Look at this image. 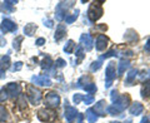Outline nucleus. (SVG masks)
Listing matches in <instances>:
<instances>
[{
  "label": "nucleus",
  "instance_id": "obj_1",
  "mask_svg": "<svg viewBox=\"0 0 150 123\" xmlns=\"http://www.w3.org/2000/svg\"><path fill=\"white\" fill-rule=\"evenodd\" d=\"M28 98L31 102V104H34V106L39 104V102L41 99V92L39 89H36L35 87L29 86L28 87Z\"/></svg>",
  "mask_w": 150,
  "mask_h": 123
},
{
  "label": "nucleus",
  "instance_id": "obj_27",
  "mask_svg": "<svg viewBox=\"0 0 150 123\" xmlns=\"http://www.w3.org/2000/svg\"><path fill=\"white\" fill-rule=\"evenodd\" d=\"M103 60H104V59H103V58H100V59L98 60V61H94V63L91 64V67H90V70H91V72H96V70H98V69H99V68L101 67V64H103Z\"/></svg>",
  "mask_w": 150,
  "mask_h": 123
},
{
  "label": "nucleus",
  "instance_id": "obj_33",
  "mask_svg": "<svg viewBox=\"0 0 150 123\" xmlns=\"http://www.w3.org/2000/svg\"><path fill=\"white\" fill-rule=\"evenodd\" d=\"M8 99V93L5 89H0V102H5Z\"/></svg>",
  "mask_w": 150,
  "mask_h": 123
},
{
  "label": "nucleus",
  "instance_id": "obj_45",
  "mask_svg": "<svg viewBox=\"0 0 150 123\" xmlns=\"http://www.w3.org/2000/svg\"><path fill=\"white\" fill-rule=\"evenodd\" d=\"M111 123H120V122H111Z\"/></svg>",
  "mask_w": 150,
  "mask_h": 123
},
{
  "label": "nucleus",
  "instance_id": "obj_20",
  "mask_svg": "<svg viewBox=\"0 0 150 123\" xmlns=\"http://www.w3.org/2000/svg\"><path fill=\"white\" fill-rule=\"evenodd\" d=\"M142 96H143L144 98L150 97V80H146V82H145L144 87H143V89H142Z\"/></svg>",
  "mask_w": 150,
  "mask_h": 123
},
{
  "label": "nucleus",
  "instance_id": "obj_42",
  "mask_svg": "<svg viewBox=\"0 0 150 123\" xmlns=\"http://www.w3.org/2000/svg\"><path fill=\"white\" fill-rule=\"evenodd\" d=\"M5 43H6L5 39H4L3 36H0V46H4V45H5Z\"/></svg>",
  "mask_w": 150,
  "mask_h": 123
},
{
  "label": "nucleus",
  "instance_id": "obj_41",
  "mask_svg": "<svg viewBox=\"0 0 150 123\" xmlns=\"http://www.w3.org/2000/svg\"><path fill=\"white\" fill-rule=\"evenodd\" d=\"M145 50H146V51L150 50V38H149L148 41H146V45H145Z\"/></svg>",
  "mask_w": 150,
  "mask_h": 123
},
{
  "label": "nucleus",
  "instance_id": "obj_7",
  "mask_svg": "<svg viewBox=\"0 0 150 123\" xmlns=\"http://www.w3.org/2000/svg\"><path fill=\"white\" fill-rule=\"evenodd\" d=\"M5 91L10 97L15 98L21 93V87H20V84H18V83H9Z\"/></svg>",
  "mask_w": 150,
  "mask_h": 123
},
{
  "label": "nucleus",
  "instance_id": "obj_44",
  "mask_svg": "<svg viewBox=\"0 0 150 123\" xmlns=\"http://www.w3.org/2000/svg\"><path fill=\"white\" fill-rule=\"evenodd\" d=\"M125 123H133V122H131V121H126Z\"/></svg>",
  "mask_w": 150,
  "mask_h": 123
},
{
  "label": "nucleus",
  "instance_id": "obj_24",
  "mask_svg": "<svg viewBox=\"0 0 150 123\" xmlns=\"http://www.w3.org/2000/svg\"><path fill=\"white\" fill-rule=\"evenodd\" d=\"M81 88L85 92H89V93H95V91H96V86L94 83H89V84H86V86H83Z\"/></svg>",
  "mask_w": 150,
  "mask_h": 123
},
{
  "label": "nucleus",
  "instance_id": "obj_14",
  "mask_svg": "<svg viewBox=\"0 0 150 123\" xmlns=\"http://www.w3.org/2000/svg\"><path fill=\"white\" fill-rule=\"evenodd\" d=\"M65 33H67V28H65L64 24H60L58 26V29H56V31H55V40L59 41L65 35Z\"/></svg>",
  "mask_w": 150,
  "mask_h": 123
},
{
  "label": "nucleus",
  "instance_id": "obj_15",
  "mask_svg": "<svg viewBox=\"0 0 150 123\" xmlns=\"http://www.w3.org/2000/svg\"><path fill=\"white\" fill-rule=\"evenodd\" d=\"M137 74H138L137 69H131L128 73V75H126V84H128V86H131V84H133L135 78H137Z\"/></svg>",
  "mask_w": 150,
  "mask_h": 123
},
{
  "label": "nucleus",
  "instance_id": "obj_29",
  "mask_svg": "<svg viewBox=\"0 0 150 123\" xmlns=\"http://www.w3.org/2000/svg\"><path fill=\"white\" fill-rule=\"evenodd\" d=\"M23 41V36H18L15 40H14V43H13V46H14V49L15 50H19L20 49V43Z\"/></svg>",
  "mask_w": 150,
  "mask_h": 123
},
{
  "label": "nucleus",
  "instance_id": "obj_40",
  "mask_svg": "<svg viewBox=\"0 0 150 123\" xmlns=\"http://www.w3.org/2000/svg\"><path fill=\"white\" fill-rule=\"evenodd\" d=\"M4 77H5V69L0 68V79H3Z\"/></svg>",
  "mask_w": 150,
  "mask_h": 123
},
{
  "label": "nucleus",
  "instance_id": "obj_16",
  "mask_svg": "<svg viewBox=\"0 0 150 123\" xmlns=\"http://www.w3.org/2000/svg\"><path fill=\"white\" fill-rule=\"evenodd\" d=\"M104 106H105V101H100L98 104H95V108H94V112L96 114H100V116H105V109H104Z\"/></svg>",
  "mask_w": 150,
  "mask_h": 123
},
{
  "label": "nucleus",
  "instance_id": "obj_30",
  "mask_svg": "<svg viewBox=\"0 0 150 123\" xmlns=\"http://www.w3.org/2000/svg\"><path fill=\"white\" fill-rule=\"evenodd\" d=\"M6 118H8V114H6V111H5V108H4L3 106H0V122L5 121Z\"/></svg>",
  "mask_w": 150,
  "mask_h": 123
},
{
  "label": "nucleus",
  "instance_id": "obj_19",
  "mask_svg": "<svg viewBox=\"0 0 150 123\" xmlns=\"http://www.w3.org/2000/svg\"><path fill=\"white\" fill-rule=\"evenodd\" d=\"M9 65H10V56L3 55L1 58H0V67L3 69H6V68H9Z\"/></svg>",
  "mask_w": 150,
  "mask_h": 123
},
{
  "label": "nucleus",
  "instance_id": "obj_10",
  "mask_svg": "<svg viewBox=\"0 0 150 123\" xmlns=\"http://www.w3.org/2000/svg\"><path fill=\"white\" fill-rule=\"evenodd\" d=\"M78 116V111L75 109L74 107H70V106H65V118H67V122L68 123H71L73 119Z\"/></svg>",
  "mask_w": 150,
  "mask_h": 123
},
{
  "label": "nucleus",
  "instance_id": "obj_9",
  "mask_svg": "<svg viewBox=\"0 0 150 123\" xmlns=\"http://www.w3.org/2000/svg\"><path fill=\"white\" fill-rule=\"evenodd\" d=\"M129 103H130V98L128 96H121V97H119V99L112 106H115L120 112H123L125 108L129 106Z\"/></svg>",
  "mask_w": 150,
  "mask_h": 123
},
{
  "label": "nucleus",
  "instance_id": "obj_39",
  "mask_svg": "<svg viewBox=\"0 0 150 123\" xmlns=\"http://www.w3.org/2000/svg\"><path fill=\"white\" fill-rule=\"evenodd\" d=\"M44 23H45V25L48 28H53V21L51 20H44Z\"/></svg>",
  "mask_w": 150,
  "mask_h": 123
},
{
  "label": "nucleus",
  "instance_id": "obj_4",
  "mask_svg": "<svg viewBox=\"0 0 150 123\" xmlns=\"http://www.w3.org/2000/svg\"><path fill=\"white\" fill-rule=\"evenodd\" d=\"M115 75H116V70H115V63L114 61H110L106 67V72H105V77H106V83H105V87L109 88L111 86V82L115 79Z\"/></svg>",
  "mask_w": 150,
  "mask_h": 123
},
{
  "label": "nucleus",
  "instance_id": "obj_8",
  "mask_svg": "<svg viewBox=\"0 0 150 123\" xmlns=\"http://www.w3.org/2000/svg\"><path fill=\"white\" fill-rule=\"evenodd\" d=\"M0 30L3 33H9V31H16L18 30V26L15 23H13L11 20L9 19H4L1 25H0Z\"/></svg>",
  "mask_w": 150,
  "mask_h": 123
},
{
  "label": "nucleus",
  "instance_id": "obj_34",
  "mask_svg": "<svg viewBox=\"0 0 150 123\" xmlns=\"http://www.w3.org/2000/svg\"><path fill=\"white\" fill-rule=\"evenodd\" d=\"M21 68H23V63H21V61H16V63L13 65L11 70H13V72H19Z\"/></svg>",
  "mask_w": 150,
  "mask_h": 123
},
{
  "label": "nucleus",
  "instance_id": "obj_31",
  "mask_svg": "<svg viewBox=\"0 0 150 123\" xmlns=\"http://www.w3.org/2000/svg\"><path fill=\"white\" fill-rule=\"evenodd\" d=\"M83 101H84L85 104H91V103L94 102V97L91 96V94H89V96H84Z\"/></svg>",
  "mask_w": 150,
  "mask_h": 123
},
{
  "label": "nucleus",
  "instance_id": "obj_22",
  "mask_svg": "<svg viewBox=\"0 0 150 123\" xmlns=\"http://www.w3.org/2000/svg\"><path fill=\"white\" fill-rule=\"evenodd\" d=\"M53 60H51L50 56H45V59L41 61V68H44V69H49L51 65H53Z\"/></svg>",
  "mask_w": 150,
  "mask_h": 123
},
{
  "label": "nucleus",
  "instance_id": "obj_11",
  "mask_svg": "<svg viewBox=\"0 0 150 123\" xmlns=\"http://www.w3.org/2000/svg\"><path fill=\"white\" fill-rule=\"evenodd\" d=\"M80 41H81V46H85L86 50H91L93 48V44H94V41H93V38L90 34H83L80 36Z\"/></svg>",
  "mask_w": 150,
  "mask_h": 123
},
{
  "label": "nucleus",
  "instance_id": "obj_32",
  "mask_svg": "<svg viewBox=\"0 0 150 123\" xmlns=\"http://www.w3.org/2000/svg\"><path fill=\"white\" fill-rule=\"evenodd\" d=\"M83 98H84V96H83V94H79V93H76V94H74V97H73V101H74V103H75V104H79V102H80V101H83Z\"/></svg>",
  "mask_w": 150,
  "mask_h": 123
},
{
  "label": "nucleus",
  "instance_id": "obj_37",
  "mask_svg": "<svg viewBox=\"0 0 150 123\" xmlns=\"http://www.w3.org/2000/svg\"><path fill=\"white\" fill-rule=\"evenodd\" d=\"M65 64H67V63H65V60H64V59H62V58H59L58 60L55 61V65H56V67H59V68H63Z\"/></svg>",
  "mask_w": 150,
  "mask_h": 123
},
{
  "label": "nucleus",
  "instance_id": "obj_38",
  "mask_svg": "<svg viewBox=\"0 0 150 123\" xmlns=\"http://www.w3.org/2000/svg\"><path fill=\"white\" fill-rule=\"evenodd\" d=\"M43 44H45V39H44V38H39V39L36 40V45L38 46H41Z\"/></svg>",
  "mask_w": 150,
  "mask_h": 123
},
{
  "label": "nucleus",
  "instance_id": "obj_25",
  "mask_svg": "<svg viewBox=\"0 0 150 123\" xmlns=\"http://www.w3.org/2000/svg\"><path fill=\"white\" fill-rule=\"evenodd\" d=\"M74 46H75L74 41H73V40H69V41H68V44L64 46V50H65V53H68V54H71V53H73V50H74Z\"/></svg>",
  "mask_w": 150,
  "mask_h": 123
},
{
  "label": "nucleus",
  "instance_id": "obj_3",
  "mask_svg": "<svg viewBox=\"0 0 150 123\" xmlns=\"http://www.w3.org/2000/svg\"><path fill=\"white\" fill-rule=\"evenodd\" d=\"M44 103H45L46 107H49V108H55V107L59 106V103H60V97H59L55 92H50V93H48V94L45 96Z\"/></svg>",
  "mask_w": 150,
  "mask_h": 123
},
{
  "label": "nucleus",
  "instance_id": "obj_12",
  "mask_svg": "<svg viewBox=\"0 0 150 123\" xmlns=\"http://www.w3.org/2000/svg\"><path fill=\"white\" fill-rule=\"evenodd\" d=\"M108 41H109L108 40V38L105 35L100 34L99 36L96 38V50H99V51L104 50L106 48V45H108Z\"/></svg>",
  "mask_w": 150,
  "mask_h": 123
},
{
  "label": "nucleus",
  "instance_id": "obj_35",
  "mask_svg": "<svg viewBox=\"0 0 150 123\" xmlns=\"http://www.w3.org/2000/svg\"><path fill=\"white\" fill-rule=\"evenodd\" d=\"M24 99H25L24 96H20V97H19V99H18V104H19V108H20L21 111L26 107V106H24Z\"/></svg>",
  "mask_w": 150,
  "mask_h": 123
},
{
  "label": "nucleus",
  "instance_id": "obj_5",
  "mask_svg": "<svg viewBox=\"0 0 150 123\" xmlns=\"http://www.w3.org/2000/svg\"><path fill=\"white\" fill-rule=\"evenodd\" d=\"M31 82L36 84V86H41V87H50L51 86V79L48 75H36V77H33Z\"/></svg>",
  "mask_w": 150,
  "mask_h": 123
},
{
  "label": "nucleus",
  "instance_id": "obj_43",
  "mask_svg": "<svg viewBox=\"0 0 150 123\" xmlns=\"http://www.w3.org/2000/svg\"><path fill=\"white\" fill-rule=\"evenodd\" d=\"M140 123H150V119H149V117H144L143 119H142V122Z\"/></svg>",
  "mask_w": 150,
  "mask_h": 123
},
{
  "label": "nucleus",
  "instance_id": "obj_6",
  "mask_svg": "<svg viewBox=\"0 0 150 123\" xmlns=\"http://www.w3.org/2000/svg\"><path fill=\"white\" fill-rule=\"evenodd\" d=\"M38 118L43 122H53L55 119V113L49 109H40L38 112Z\"/></svg>",
  "mask_w": 150,
  "mask_h": 123
},
{
  "label": "nucleus",
  "instance_id": "obj_28",
  "mask_svg": "<svg viewBox=\"0 0 150 123\" xmlns=\"http://www.w3.org/2000/svg\"><path fill=\"white\" fill-rule=\"evenodd\" d=\"M75 55L78 56L79 61H81V60H83V58H84V49H83V46H81V45H79L78 48H76V50H75Z\"/></svg>",
  "mask_w": 150,
  "mask_h": 123
},
{
  "label": "nucleus",
  "instance_id": "obj_26",
  "mask_svg": "<svg viewBox=\"0 0 150 123\" xmlns=\"http://www.w3.org/2000/svg\"><path fill=\"white\" fill-rule=\"evenodd\" d=\"M106 112H108V113H110L111 116H119L120 113H121L115 106H109V107L106 108Z\"/></svg>",
  "mask_w": 150,
  "mask_h": 123
},
{
  "label": "nucleus",
  "instance_id": "obj_21",
  "mask_svg": "<svg viewBox=\"0 0 150 123\" xmlns=\"http://www.w3.org/2000/svg\"><path fill=\"white\" fill-rule=\"evenodd\" d=\"M35 30H36V26L34 24H28L24 28V34H26L28 36H31V35H34Z\"/></svg>",
  "mask_w": 150,
  "mask_h": 123
},
{
  "label": "nucleus",
  "instance_id": "obj_17",
  "mask_svg": "<svg viewBox=\"0 0 150 123\" xmlns=\"http://www.w3.org/2000/svg\"><path fill=\"white\" fill-rule=\"evenodd\" d=\"M129 65H130V61L128 59H121L119 61V70H118V73L121 75V74L125 72V69L129 68Z\"/></svg>",
  "mask_w": 150,
  "mask_h": 123
},
{
  "label": "nucleus",
  "instance_id": "obj_36",
  "mask_svg": "<svg viewBox=\"0 0 150 123\" xmlns=\"http://www.w3.org/2000/svg\"><path fill=\"white\" fill-rule=\"evenodd\" d=\"M110 98H111V101L115 103V102L119 99V94H118V92H116V91H112L111 94H110Z\"/></svg>",
  "mask_w": 150,
  "mask_h": 123
},
{
  "label": "nucleus",
  "instance_id": "obj_18",
  "mask_svg": "<svg viewBox=\"0 0 150 123\" xmlns=\"http://www.w3.org/2000/svg\"><path fill=\"white\" fill-rule=\"evenodd\" d=\"M86 118L89 123H95L98 121V116L96 113L94 112V109H88L86 111Z\"/></svg>",
  "mask_w": 150,
  "mask_h": 123
},
{
  "label": "nucleus",
  "instance_id": "obj_13",
  "mask_svg": "<svg viewBox=\"0 0 150 123\" xmlns=\"http://www.w3.org/2000/svg\"><path fill=\"white\" fill-rule=\"evenodd\" d=\"M143 111H144V107L140 104V103H138V102L133 103V104H131V107L129 108L130 114H133V116H139Z\"/></svg>",
  "mask_w": 150,
  "mask_h": 123
},
{
  "label": "nucleus",
  "instance_id": "obj_23",
  "mask_svg": "<svg viewBox=\"0 0 150 123\" xmlns=\"http://www.w3.org/2000/svg\"><path fill=\"white\" fill-rule=\"evenodd\" d=\"M79 16V10H75V13L73 14V15H69V16H65V23L67 24H71L73 21H75Z\"/></svg>",
  "mask_w": 150,
  "mask_h": 123
},
{
  "label": "nucleus",
  "instance_id": "obj_2",
  "mask_svg": "<svg viewBox=\"0 0 150 123\" xmlns=\"http://www.w3.org/2000/svg\"><path fill=\"white\" fill-rule=\"evenodd\" d=\"M101 15H103V8L99 5V4H95V3L91 4L90 8H89V11H88V16L90 18V20L95 21Z\"/></svg>",
  "mask_w": 150,
  "mask_h": 123
}]
</instances>
